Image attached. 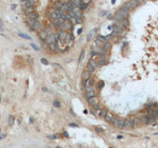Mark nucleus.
<instances>
[{"label":"nucleus","instance_id":"obj_1","mask_svg":"<svg viewBox=\"0 0 158 148\" xmlns=\"http://www.w3.org/2000/svg\"><path fill=\"white\" fill-rule=\"evenodd\" d=\"M28 24L30 28L33 30V31H37V30H40L41 29V23H39L38 21L36 20H28Z\"/></svg>","mask_w":158,"mask_h":148},{"label":"nucleus","instance_id":"obj_2","mask_svg":"<svg viewBox=\"0 0 158 148\" xmlns=\"http://www.w3.org/2000/svg\"><path fill=\"white\" fill-rule=\"evenodd\" d=\"M59 34H53V35H51V36H48L47 39L46 40H47V43L48 45H52V44H55L56 40H59Z\"/></svg>","mask_w":158,"mask_h":148},{"label":"nucleus","instance_id":"obj_3","mask_svg":"<svg viewBox=\"0 0 158 148\" xmlns=\"http://www.w3.org/2000/svg\"><path fill=\"white\" fill-rule=\"evenodd\" d=\"M124 120L123 119H115V120L113 121V125L118 127V128H123L124 127Z\"/></svg>","mask_w":158,"mask_h":148},{"label":"nucleus","instance_id":"obj_4","mask_svg":"<svg viewBox=\"0 0 158 148\" xmlns=\"http://www.w3.org/2000/svg\"><path fill=\"white\" fill-rule=\"evenodd\" d=\"M136 123V120L135 119H130V120H124V127L128 128H131L132 126H135Z\"/></svg>","mask_w":158,"mask_h":148},{"label":"nucleus","instance_id":"obj_5","mask_svg":"<svg viewBox=\"0 0 158 148\" xmlns=\"http://www.w3.org/2000/svg\"><path fill=\"white\" fill-rule=\"evenodd\" d=\"M67 33H65V31H60L59 33V40H61L62 43H64L65 42V40H66V38H67Z\"/></svg>","mask_w":158,"mask_h":148},{"label":"nucleus","instance_id":"obj_6","mask_svg":"<svg viewBox=\"0 0 158 148\" xmlns=\"http://www.w3.org/2000/svg\"><path fill=\"white\" fill-rule=\"evenodd\" d=\"M90 75H91V73L88 72L87 70H84V71H83V73H82V79H83V81H84V83L90 79Z\"/></svg>","mask_w":158,"mask_h":148},{"label":"nucleus","instance_id":"obj_7","mask_svg":"<svg viewBox=\"0 0 158 148\" xmlns=\"http://www.w3.org/2000/svg\"><path fill=\"white\" fill-rule=\"evenodd\" d=\"M115 116L112 114V113H108L107 114V116L105 117V120H107V121H109V122H113L114 120H115Z\"/></svg>","mask_w":158,"mask_h":148},{"label":"nucleus","instance_id":"obj_8","mask_svg":"<svg viewBox=\"0 0 158 148\" xmlns=\"http://www.w3.org/2000/svg\"><path fill=\"white\" fill-rule=\"evenodd\" d=\"M105 39L103 38V37H100L99 39H97V40H96V45L98 46V47H101L103 45H105Z\"/></svg>","mask_w":158,"mask_h":148},{"label":"nucleus","instance_id":"obj_9","mask_svg":"<svg viewBox=\"0 0 158 148\" xmlns=\"http://www.w3.org/2000/svg\"><path fill=\"white\" fill-rule=\"evenodd\" d=\"M88 103L91 105V106H96V105H98V99L96 98V97H92V98H90V99H88Z\"/></svg>","mask_w":158,"mask_h":148},{"label":"nucleus","instance_id":"obj_10","mask_svg":"<svg viewBox=\"0 0 158 148\" xmlns=\"http://www.w3.org/2000/svg\"><path fill=\"white\" fill-rule=\"evenodd\" d=\"M97 63H98V64H100V65H104V64H106V63H107V59H106V57H105L104 55L99 56Z\"/></svg>","mask_w":158,"mask_h":148},{"label":"nucleus","instance_id":"obj_11","mask_svg":"<svg viewBox=\"0 0 158 148\" xmlns=\"http://www.w3.org/2000/svg\"><path fill=\"white\" fill-rule=\"evenodd\" d=\"M28 18H29V20H36L37 21L38 18H39V15L36 12H33V13H31V14L28 15Z\"/></svg>","mask_w":158,"mask_h":148},{"label":"nucleus","instance_id":"obj_12","mask_svg":"<svg viewBox=\"0 0 158 148\" xmlns=\"http://www.w3.org/2000/svg\"><path fill=\"white\" fill-rule=\"evenodd\" d=\"M72 27H73V25H72V23L69 22V21H65L64 24H63V28H64L65 30H71Z\"/></svg>","mask_w":158,"mask_h":148},{"label":"nucleus","instance_id":"obj_13","mask_svg":"<svg viewBox=\"0 0 158 148\" xmlns=\"http://www.w3.org/2000/svg\"><path fill=\"white\" fill-rule=\"evenodd\" d=\"M96 32H97V29H93L92 31H91L89 34H88V36H87V40H91L93 39V37L95 36V34H96Z\"/></svg>","mask_w":158,"mask_h":148},{"label":"nucleus","instance_id":"obj_14","mask_svg":"<svg viewBox=\"0 0 158 148\" xmlns=\"http://www.w3.org/2000/svg\"><path fill=\"white\" fill-rule=\"evenodd\" d=\"M24 4H25V7H34L36 2L33 1V0H27V1L24 2Z\"/></svg>","mask_w":158,"mask_h":148},{"label":"nucleus","instance_id":"obj_15","mask_svg":"<svg viewBox=\"0 0 158 148\" xmlns=\"http://www.w3.org/2000/svg\"><path fill=\"white\" fill-rule=\"evenodd\" d=\"M94 52H96L97 54L103 55V54L105 53V49L102 48V47H96V48H94Z\"/></svg>","mask_w":158,"mask_h":148},{"label":"nucleus","instance_id":"obj_16","mask_svg":"<svg viewBox=\"0 0 158 148\" xmlns=\"http://www.w3.org/2000/svg\"><path fill=\"white\" fill-rule=\"evenodd\" d=\"M24 11H25V13H27V15H29L33 12H35V9H34V7H25Z\"/></svg>","mask_w":158,"mask_h":148},{"label":"nucleus","instance_id":"obj_17","mask_svg":"<svg viewBox=\"0 0 158 148\" xmlns=\"http://www.w3.org/2000/svg\"><path fill=\"white\" fill-rule=\"evenodd\" d=\"M49 47H51V49H52L53 51H54V52H57V51H59V46H57L56 43H55V44L49 45Z\"/></svg>","mask_w":158,"mask_h":148},{"label":"nucleus","instance_id":"obj_18","mask_svg":"<svg viewBox=\"0 0 158 148\" xmlns=\"http://www.w3.org/2000/svg\"><path fill=\"white\" fill-rule=\"evenodd\" d=\"M86 70H87L88 72H90V73H93L94 70H95V68H94L90 63H88V64H87V66H86Z\"/></svg>","mask_w":158,"mask_h":148},{"label":"nucleus","instance_id":"obj_19","mask_svg":"<svg viewBox=\"0 0 158 148\" xmlns=\"http://www.w3.org/2000/svg\"><path fill=\"white\" fill-rule=\"evenodd\" d=\"M112 47V44L109 43V42H106L105 45H104V49L105 51H109V49Z\"/></svg>","mask_w":158,"mask_h":148},{"label":"nucleus","instance_id":"obj_20","mask_svg":"<svg viewBox=\"0 0 158 148\" xmlns=\"http://www.w3.org/2000/svg\"><path fill=\"white\" fill-rule=\"evenodd\" d=\"M122 25H123L124 28H128V27H129V20H128V18H127V19H123V20L122 21Z\"/></svg>","mask_w":158,"mask_h":148},{"label":"nucleus","instance_id":"obj_21","mask_svg":"<svg viewBox=\"0 0 158 148\" xmlns=\"http://www.w3.org/2000/svg\"><path fill=\"white\" fill-rule=\"evenodd\" d=\"M8 123H9V125L12 126L13 125V123H14V118L12 116L9 117V120H8Z\"/></svg>","mask_w":158,"mask_h":148},{"label":"nucleus","instance_id":"obj_22","mask_svg":"<svg viewBox=\"0 0 158 148\" xmlns=\"http://www.w3.org/2000/svg\"><path fill=\"white\" fill-rule=\"evenodd\" d=\"M94 83H95V81H94V79H92V78H90V79L88 80V82H87V84H86V85H89V86H93V85H94Z\"/></svg>","mask_w":158,"mask_h":148},{"label":"nucleus","instance_id":"obj_23","mask_svg":"<svg viewBox=\"0 0 158 148\" xmlns=\"http://www.w3.org/2000/svg\"><path fill=\"white\" fill-rule=\"evenodd\" d=\"M72 39H73L72 35H67V38H66V40H65V43H70L72 40Z\"/></svg>","mask_w":158,"mask_h":148},{"label":"nucleus","instance_id":"obj_24","mask_svg":"<svg viewBox=\"0 0 158 148\" xmlns=\"http://www.w3.org/2000/svg\"><path fill=\"white\" fill-rule=\"evenodd\" d=\"M84 54H85V51H82V52H81V54H80V56H79V59H78V62H81V60L84 58Z\"/></svg>","mask_w":158,"mask_h":148},{"label":"nucleus","instance_id":"obj_25","mask_svg":"<svg viewBox=\"0 0 158 148\" xmlns=\"http://www.w3.org/2000/svg\"><path fill=\"white\" fill-rule=\"evenodd\" d=\"M129 3H130V5H131L132 8H135V7H136L138 5V2H136V1H130Z\"/></svg>","mask_w":158,"mask_h":148},{"label":"nucleus","instance_id":"obj_26","mask_svg":"<svg viewBox=\"0 0 158 148\" xmlns=\"http://www.w3.org/2000/svg\"><path fill=\"white\" fill-rule=\"evenodd\" d=\"M41 63L45 64V65H47V64H48V61H47V59H45V58H41Z\"/></svg>","mask_w":158,"mask_h":148},{"label":"nucleus","instance_id":"obj_27","mask_svg":"<svg viewBox=\"0 0 158 148\" xmlns=\"http://www.w3.org/2000/svg\"><path fill=\"white\" fill-rule=\"evenodd\" d=\"M94 110L97 112V111H100L101 110V107H100L99 105H96V106H94Z\"/></svg>","mask_w":158,"mask_h":148},{"label":"nucleus","instance_id":"obj_28","mask_svg":"<svg viewBox=\"0 0 158 148\" xmlns=\"http://www.w3.org/2000/svg\"><path fill=\"white\" fill-rule=\"evenodd\" d=\"M19 36H20V37H22V38H25V39H30V37H29V36H27V35H24V34H19Z\"/></svg>","mask_w":158,"mask_h":148},{"label":"nucleus","instance_id":"obj_29","mask_svg":"<svg viewBox=\"0 0 158 148\" xmlns=\"http://www.w3.org/2000/svg\"><path fill=\"white\" fill-rule=\"evenodd\" d=\"M53 105H54L55 107H60V104H59V101H54V102H53Z\"/></svg>","mask_w":158,"mask_h":148},{"label":"nucleus","instance_id":"obj_30","mask_svg":"<svg viewBox=\"0 0 158 148\" xmlns=\"http://www.w3.org/2000/svg\"><path fill=\"white\" fill-rule=\"evenodd\" d=\"M31 46H32V47H34V49H36V51H38V49H39V47L35 44H31Z\"/></svg>","mask_w":158,"mask_h":148},{"label":"nucleus","instance_id":"obj_31","mask_svg":"<svg viewBox=\"0 0 158 148\" xmlns=\"http://www.w3.org/2000/svg\"><path fill=\"white\" fill-rule=\"evenodd\" d=\"M0 30H3V22H2V20H0Z\"/></svg>","mask_w":158,"mask_h":148},{"label":"nucleus","instance_id":"obj_32","mask_svg":"<svg viewBox=\"0 0 158 148\" xmlns=\"http://www.w3.org/2000/svg\"><path fill=\"white\" fill-rule=\"evenodd\" d=\"M103 85H104V83H103V82H100V83H99V88H101Z\"/></svg>","mask_w":158,"mask_h":148},{"label":"nucleus","instance_id":"obj_33","mask_svg":"<svg viewBox=\"0 0 158 148\" xmlns=\"http://www.w3.org/2000/svg\"><path fill=\"white\" fill-rule=\"evenodd\" d=\"M29 62H30V64H32V63H33V58L29 57Z\"/></svg>","mask_w":158,"mask_h":148},{"label":"nucleus","instance_id":"obj_34","mask_svg":"<svg viewBox=\"0 0 158 148\" xmlns=\"http://www.w3.org/2000/svg\"><path fill=\"white\" fill-rule=\"evenodd\" d=\"M96 130H97V131H99V132H102V131H103V130H102L101 128H98V127L96 128Z\"/></svg>","mask_w":158,"mask_h":148},{"label":"nucleus","instance_id":"obj_35","mask_svg":"<svg viewBox=\"0 0 158 148\" xmlns=\"http://www.w3.org/2000/svg\"><path fill=\"white\" fill-rule=\"evenodd\" d=\"M15 7H16V5H15V4H13V5L11 6V8H12V9H14V8H15Z\"/></svg>","mask_w":158,"mask_h":148},{"label":"nucleus","instance_id":"obj_36","mask_svg":"<svg viewBox=\"0 0 158 148\" xmlns=\"http://www.w3.org/2000/svg\"><path fill=\"white\" fill-rule=\"evenodd\" d=\"M4 137H5V135H2L1 137H0V140H1V139H2V138H4Z\"/></svg>","mask_w":158,"mask_h":148},{"label":"nucleus","instance_id":"obj_37","mask_svg":"<svg viewBox=\"0 0 158 148\" xmlns=\"http://www.w3.org/2000/svg\"><path fill=\"white\" fill-rule=\"evenodd\" d=\"M0 132H1V128H0Z\"/></svg>","mask_w":158,"mask_h":148},{"label":"nucleus","instance_id":"obj_38","mask_svg":"<svg viewBox=\"0 0 158 148\" xmlns=\"http://www.w3.org/2000/svg\"><path fill=\"white\" fill-rule=\"evenodd\" d=\"M0 101H1V97H0Z\"/></svg>","mask_w":158,"mask_h":148}]
</instances>
